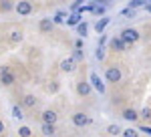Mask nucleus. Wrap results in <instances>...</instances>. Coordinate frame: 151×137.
<instances>
[{
    "instance_id": "nucleus-14",
    "label": "nucleus",
    "mask_w": 151,
    "mask_h": 137,
    "mask_svg": "<svg viewBox=\"0 0 151 137\" xmlns=\"http://www.w3.org/2000/svg\"><path fill=\"white\" fill-rule=\"evenodd\" d=\"M89 79H91V83H93V87L97 89V91L105 93V85L101 83V79H99V75H97V73H91V77H89Z\"/></svg>"
},
{
    "instance_id": "nucleus-21",
    "label": "nucleus",
    "mask_w": 151,
    "mask_h": 137,
    "mask_svg": "<svg viewBox=\"0 0 151 137\" xmlns=\"http://www.w3.org/2000/svg\"><path fill=\"white\" fill-rule=\"evenodd\" d=\"M139 117L143 121H151V107H145L143 111H139Z\"/></svg>"
},
{
    "instance_id": "nucleus-31",
    "label": "nucleus",
    "mask_w": 151,
    "mask_h": 137,
    "mask_svg": "<svg viewBox=\"0 0 151 137\" xmlns=\"http://www.w3.org/2000/svg\"><path fill=\"white\" fill-rule=\"evenodd\" d=\"M147 10H149V12H151V4H147Z\"/></svg>"
},
{
    "instance_id": "nucleus-28",
    "label": "nucleus",
    "mask_w": 151,
    "mask_h": 137,
    "mask_svg": "<svg viewBox=\"0 0 151 137\" xmlns=\"http://www.w3.org/2000/svg\"><path fill=\"white\" fill-rule=\"evenodd\" d=\"M4 133H6V125H4V121L0 119V137L4 135Z\"/></svg>"
},
{
    "instance_id": "nucleus-24",
    "label": "nucleus",
    "mask_w": 151,
    "mask_h": 137,
    "mask_svg": "<svg viewBox=\"0 0 151 137\" xmlns=\"http://www.w3.org/2000/svg\"><path fill=\"white\" fill-rule=\"evenodd\" d=\"M77 30H79V34L85 36V34H87V22H81L79 26H77Z\"/></svg>"
},
{
    "instance_id": "nucleus-9",
    "label": "nucleus",
    "mask_w": 151,
    "mask_h": 137,
    "mask_svg": "<svg viewBox=\"0 0 151 137\" xmlns=\"http://www.w3.org/2000/svg\"><path fill=\"white\" fill-rule=\"evenodd\" d=\"M14 10H16V14H20V16H28L30 12L35 10V4L32 2H16V6H14Z\"/></svg>"
},
{
    "instance_id": "nucleus-2",
    "label": "nucleus",
    "mask_w": 151,
    "mask_h": 137,
    "mask_svg": "<svg viewBox=\"0 0 151 137\" xmlns=\"http://www.w3.org/2000/svg\"><path fill=\"white\" fill-rule=\"evenodd\" d=\"M105 79H107V83H111V85L121 83V79H123L121 67H119V65H109V67L105 68Z\"/></svg>"
},
{
    "instance_id": "nucleus-23",
    "label": "nucleus",
    "mask_w": 151,
    "mask_h": 137,
    "mask_svg": "<svg viewBox=\"0 0 151 137\" xmlns=\"http://www.w3.org/2000/svg\"><path fill=\"white\" fill-rule=\"evenodd\" d=\"M73 58H75V61H83V58H85V55H83V50H79V48H77V50L73 53Z\"/></svg>"
},
{
    "instance_id": "nucleus-4",
    "label": "nucleus",
    "mask_w": 151,
    "mask_h": 137,
    "mask_svg": "<svg viewBox=\"0 0 151 137\" xmlns=\"http://www.w3.org/2000/svg\"><path fill=\"white\" fill-rule=\"evenodd\" d=\"M139 30L137 28H123L121 30V34H119V38L125 43V45H133V43H137L139 40Z\"/></svg>"
},
{
    "instance_id": "nucleus-13",
    "label": "nucleus",
    "mask_w": 151,
    "mask_h": 137,
    "mask_svg": "<svg viewBox=\"0 0 151 137\" xmlns=\"http://www.w3.org/2000/svg\"><path fill=\"white\" fill-rule=\"evenodd\" d=\"M52 24H55V22H52L50 18H42V20L38 22V30H40L42 34H48L50 30H52Z\"/></svg>"
},
{
    "instance_id": "nucleus-1",
    "label": "nucleus",
    "mask_w": 151,
    "mask_h": 137,
    "mask_svg": "<svg viewBox=\"0 0 151 137\" xmlns=\"http://www.w3.org/2000/svg\"><path fill=\"white\" fill-rule=\"evenodd\" d=\"M0 83L4 87H12L16 83V73L12 71L10 65H0Z\"/></svg>"
},
{
    "instance_id": "nucleus-6",
    "label": "nucleus",
    "mask_w": 151,
    "mask_h": 137,
    "mask_svg": "<svg viewBox=\"0 0 151 137\" xmlns=\"http://www.w3.org/2000/svg\"><path fill=\"white\" fill-rule=\"evenodd\" d=\"M22 38H24L22 26H12L10 30H8V43H10V45H18V43H22Z\"/></svg>"
},
{
    "instance_id": "nucleus-3",
    "label": "nucleus",
    "mask_w": 151,
    "mask_h": 137,
    "mask_svg": "<svg viewBox=\"0 0 151 137\" xmlns=\"http://www.w3.org/2000/svg\"><path fill=\"white\" fill-rule=\"evenodd\" d=\"M70 123L75 127H79V129H83V127L91 125V115L87 113V111H75V113L70 115Z\"/></svg>"
},
{
    "instance_id": "nucleus-27",
    "label": "nucleus",
    "mask_w": 151,
    "mask_h": 137,
    "mask_svg": "<svg viewBox=\"0 0 151 137\" xmlns=\"http://www.w3.org/2000/svg\"><path fill=\"white\" fill-rule=\"evenodd\" d=\"M57 89H58L57 81H52V85H48V91H50V93H55V91H57Z\"/></svg>"
},
{
    "instance_id": "nucleus-17",
    "label": "nucleus",
    "mask_w": 151,
    "mask_h": 137,
    "mask_svg": "<svg viewBox=\"0 0 151 137\" xmlns=\"http://www.w3.org/2000/svg\"><path fill=\"white\" fill-rule=\"evenodd\" d=\"M12 117H16V119H24L22 105H14V107H12Z\"/></svg>"
},
{
    "instance_id": "nucleus-5",
    "label": "nucleus",
    "mask_w": 151,
    "mask_h": 137,
    "mask_svg": "<svg viewBox=\"0 0 151 137\" xmlns=\"http://www.w3.org/2000/svg\"><path fill=\"white\" fill-rule=\"evenodd\" d=\"M38 119H40V123H45V125H57L58 113L55 111V109H45V111H40Z\"/></svg>"
},
{
    "instance_id": "nucleus-12",
    "label": "nucleus",
    "mask_w": 151,
    "mask_h": 137,
    "mask_svg": "<svg viewBox=\"0 0 151 137\" xmlns=\"http://www.w3.org/2000/svg\"><path fill=\"white\" fill-rule=\"evenodd\" d=\"M109 46H111V50H115V53H123L125 48H127V45L117 36V38H111V43H109Z\"/></svg>"
},
{
    "instance_id": "nucleus-30",
    "label": "nucleus",
    "mask_w": 151,
    "mask_h": 137,
    "mask_svg": "<svg viewBox=\"0 0 151 137\" xmlns=\"http://www.w3.org/2000/svg\"><path fill=\"white\" fill-rule=\"evenodd\" d=\"M75 46H77V48H79V50H81V46H83V40H81V38H79V40H77V43H75Z\"/></svg>"
},
{
    "instance_id": "nucleus-18",
    "label": "nucleus",
    "mask_w": 151,
    "mask_h": 137,
    "mask_svg": "<svg viewBox=\"0 0 151 137\" xmlns=\"http://www.w3.org/2000/svg\"><path fill=\"white\" fill-rule=\"evenodd\" d=\"M121 135H123V137H139V129H137V127H135V129L129 127V129H123Z\"/></svg>"
},
{
    "instance_id": "nucleus-26",
    "label": "nucleus",
    "mask_w": 151,
    "mask_h": 137,
    "mask_svg": "<svg viewBox=\"0 0 151 137\" xmlns=\"http://www.w3.org/2000/svg\"><path fill=\"white\" fill-rule=\"evenodd\" d=\"M93 12H95V14H103L105 6H93Z\"/></svg>"
},
{
    "instance_id": "nucleus-11",
    "label": "nucleus",
    "mask_w": 151,
    "mask_h": 137,
    "mask_svg": "<svg viewBox=\"0 0 151 137\" xmlns=\"http://www.w3.org/2000/svg\"><path fill=\"white\" fill-rule=\"evenodd\" d=\"M58 67H60L63 73H75V68H77V61H75L73 57H67V58H63V61H60V65H58Z\"/></svg>"
},
{
    "instance_id": "nucleus-10",
    "label": "nucleus",
    "mask_w": 151,
    "mask_h": 137,
    "mask_svg": "<svg viewBox=\"0 0 151 137\" xmlns=\"http://www.w3.org/2000/svg\"><path fill=\"white\" fill-rule=\"evenodd\" d=\"M121 117L123 119H127V121H131V123H135V121H139V111L137 109H133V107H125L123 111H121Z\"/></svg>"
},
{
    "instance_id": "nucleus-15",
    "label": "nucleus",
    "mask_w": 151,
    "mask_h": 137,
    "mask_svg": "<svg viewBox=\"0 0 151 137\" xmlns=\"http://www.w3.org/2000/svg\"><path fill=\"white\" fill-rule=\"evenodd\" d=\"M40 133L45 137H52L57 133V125H45V123H40Z\"/></svg>"
},
{
    "instance_id": "nucleus-7",
    "label": "nucleus",
    "mask_w": 151,
    "mask_h": 137,
    "mask_svg": "<svg viewBox=\"0 0 151 137\" xmlns=\"http://www.w3.org/2000/svg\"><path fill=\"white\" fill-rule=\"evenodd\" d=\"M75 91H77L79 97H89L93 89H91V83H89V81L79 79V81H77V85H75Z\"/></svg>"
},
{
    "instance_id": "nucleus-22",
    "label": "nucleus",
    "mask_w": 151,
    "mask_h": 137,
    "mask_svg": "<svg viewBox=\"0 0 151 137\" xmlns=\"http://www.w3.org/2000/svg\"><path fill=\"white\" fill-rule=\"evenodd\" d=\"M16 4H12V2H0V10H12Z\"/></svg>"
},
{
    "instance_id": "nucleus-19",
    "label": "nucleus",
    "mask_w": 151,
    "mask_h": 137,
    "mask_svg": "<svg viewBox=\"0 0 151 137\" xmlns=\"http://www.w3.org/2000/svg\"><path fill=\"white\" fill-rule=\"evenodd\" d=\"M107 24H109V18H101L99 22L95 24V30H97V32H103V30H105V26H107Z\"/></svg>"
},
{
    "instance_id": "nucleus-16",
    "label": "nucleus",
    "mask_w": 151,
    "mask_h": 137,
    "mask_svg": "<svg viewBox=\"0 0 151 137\" xmlns=\"http://www.w3.org/2000/svg\"><path fill=\"white\" fill-rule=\"evenodd\" d=\"M107 133H109L111 137H117V135H121V133H123V129L117 125V123H111V125H107Z\"/></svg>"
},
{
    "instance_id": "nucleus-25",
    "label": "nucleus",
    "mask_w": 151,
    "mask_h": 137,
    "mask_svg": "<svg viewBox=\"0 0 151 137\" xmlns=\"http://www.w3.org/2000/svg\"><path fill=\"white\" fill-rule=\"evenodd\" d=\"M137 129H139V133H147V135H151V127L149 125H139Z\"/></svg>"
},
{
    "instance_id": "nucleus-20",
    "label": "nucleus",
    "mask_w": 151,
    "mask_h": 137,
    "mask_svg": "<svg viewBox=\"0 0 151 137\" xmlns=\"http://www.w3.org/2000/svg\"><path fill=\"white\" fill-rule=\"evenodd\" d=\"M18 137H32V131H30V127L22 125L20 129H18Z\"/></svg>"
},
{
    "instance_id": "nucleus-8",
    "label": "nucleus",
    "mask_w": 151,
    "mask_h": 137,
    "mask_svg": "<svg viewBox=\"0 0 151 137\" xmlns=\"http://www.w3.org/2000/svg\"><path fill=\"white\" fill-rule=\"evenodd\" d=\"M20 105H22V109H26V111H32L36 105H38V97L26 93V95H22V99H20Z\"/></svg>"
},
{
    "instance_id": "nucleus-29",
    "label": "nucleus",
    "mask_w": 151,
    "mask_h": 137,
    "mask_svg": "<svg viewBox=\"0 0 151 137\" xmlns=\"http://www.w3.org/2000/svg\"><path fill=\"white\" fill-rule=\"evenodd\" d=\"M79 18H81V16H79V14H75V16H73V18L69 20V22H70V24H77V22H79Z\"/></svg>"
}]
</instances>
